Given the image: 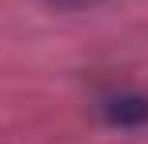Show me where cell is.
<instances>
[{
	"instance_id": "cell-1",
	"label": "cell",
	"mask_w": 148,
	"mask_h": 144,
	"mask_svg": "<svg viewBox=\"0 0 148 144\" xmlns=\"http://www.w3.org/2000/svg\"><path fill=\"white\" fill-rule=\"evenodd\" d=\"M104 116L112 120V124H144L148 120V96H108L104 100Z\"/></svg>"
}]
</instances>
